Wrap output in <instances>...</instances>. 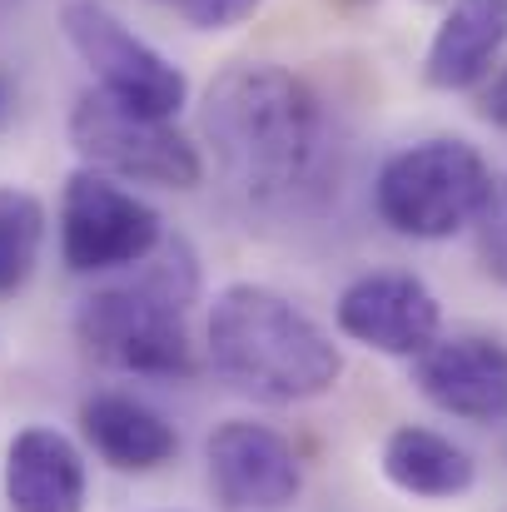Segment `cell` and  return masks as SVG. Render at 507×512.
<instances>
[{"mask_svg":"<svg viewBox=\"0 0 507 512\" xmlns=\"http://www.w3.org/2000/svg\"><path fill=\"white\" fill-rule=\"evenodd\" d=\"M199 130L214 150L224 184L249 209H289L324 174V105L284 65L244 60L219 70L204 90Z\"/></svg>","mask_w":507,"mask_h":512,"instance_id":"cell-1","label":"cell"},{"mask_svg":"<svg viewBox=\"0 0 507 512\" xmlns=\"http://www.w3.org/2000/svg\"><path fill=\"white\" fill-rule=\"evenodd\" d=\"M214 373L259 403H304L329 393L343 373L338 343L284 294L264 284H229L209 309Z\"/></svg>","mask_w":507,"mask_h":512,"instance_id":"cell-2","label":"cell"},{"mask_svg":"<svg viewBox=\"0 0 507 512\" xmlns=\"http://www.w3.org/2000/svg\"><path fill=\"white\" fill-rule=\"evenodd\" d=\"M199 294V264L184 239H165L135 284L100 289L80 304L75 334L90 358L140 378H189L199 368L189 343V304Z\"/></svg>","mask_w":507,"mask_h":512,"instance_id":"cell-3","label":"cell"},{"mask_svg":"<svg viewBox=\"0 0 507 512\" xmlns=\"http://www.w3.org/2000/svg\"><path fill=\"white\" fill-rule=\"evenodd\" d=\"M493 189L488 160L468 140H418L398 150L373 184L378 219L403 239H453L468 229Z\"/></svg>","mask_w":507,"mask_h":512,"instance_id":"cell-4","label":"cell"},{"mask_svg":"<svg viewBox=\"0 0 507 512\" xmlns=\"http://www.w3.org/2000/svg\"><path fill=\"white\" fill-rule=\"evenodd\" d=\"M70 145L80 160L100 174L130 179V184H160V189H194L204 179L199 150L174 130V120L140 115L105 90H90L70 110Z\"/></svg>","mask_w":507,"mask_h":512,"instance_id":"cell-5","label":"cell"},{"mask_svg":"<svg viewBox=\"0 0 507 512\" xmlns=\"http://www.w3.org/2000/svg\"><path fill=\"white\" fill-rule=\"evenodd\" d=\"M165 244V219L155 204L115 184V174L75 170L60 194V254L75 274L135 269Z\"/></svg>","mask_w":507,"mask_h":512,"instance_id":"cell-6","label":"cell"},{"mask_svg":"<svg viewBox=\"0 0 507 512\" xmlns=\"http://www.w3.org/2000/svg\"><path fill=\"white\" fill-rule=\"evenodd\" d=\"M65 40L75 45V55L90 65V75L100 80V90L140 115H160L174 120L189 100V80L179 65H169L155 45H145L110 5L100 0H70L60 10Z\"/></svg>","mask_w":507,"mask_h":512,"instance_id":"cell-7","label":"cell"},{"mask_svg":"<svg viewBox=\"0 0 507 512\" xmlns=\"http://www.w3.org/2000/svg\"><path fill=\"white\" fill-rule=\"evenodd\" d=\"M209 483L219 493V503L234 512H279L289 508L304 488V468L299 453L289 448V438H279L264 423L249 418H229L209 433Z\"/></svg>","mask_w":507,"mask_h":512,"instance_id":"cell-8","label":"cell"},{"mask_svg":"<svg viewBox=\"0 0 507 512\" xmlns=\"http://www.w3.org/2000/svg\"><path fill=\"white\" fill-rule=\"evenodd\" d=\"M334 319L353 343L388 353V358H418L443 329V309L433 289L418 274H398V269L353 279L338 294Z\"/></svg>","mask_w":507,"mask_h":512,"instance_id":"cell-9","label":"cell"},{"mask_svg":"<svg viewBox=\"0 0 507 512\" xmlns=\"http://www.w3.org/2000/svg\"><path fill=\"white\" fill-rule=\"evenodd\" d=\"M418 393L463 418V423H503L507 418V343L483 334L433 339L413 358Z\"/></svg>","mask_w":507,"mask_h":512,"instance_id":"cell-10","label":"cell"},{"mask_svg":"<svg viewBox=\"0 0 507 512\" xmlns=\"http://www.w3.org/2000/svg\"><path fill=\"white\" fill-rule=\"evenodd\" d=\"M10 512H85V458L55 428H20L5 448Z\"/></svg>","mask_w":507,"mask_h":512,"instance_id":"cell-11","label":"cell"},{"mask_svg":"<svg viewBox=\"0 0 507 512\" xmlns=\"http://www.w3.org/2000/svg\"><path fill=\"white\" fill-rule=\"evenodd\" d=\"M507 45V0H453L423 55L433 90H478Z\"/></svg>","mask_w":507,"mask_h":512,"instance_id":"cell-12","label":"cell"},{"mask_svg":"<svg viewBox=\"0 0 507 512\" xmlns=\"http://www.w3.org/2000/svg\"><path fill=\"white\" fill-rule=\"evenodd\" d=\"M80 433L120 473H155L179 453L174 428L150 403H140L130 393H95L80 408Z\"/></svg>","mask_w":507,"mask_h":512,"instance_id":"cell-13","label":"cell"},{"mask_svg":"<svg viewBox=\"0 0 507 512\" xmlns=\"http://www.w3.org/2000/svg\"><path fill=\"white\" fill-rule=\"evenodd\" d=\"M383 478L408 498L443 503V498H463L478 483V463L453 438L418 428V423H403L383 443Z\"/></svg>","mask_w":507,"mask_h":512,"instance_id":"cell-14","label":"cell"},{"mask_svg":"<svg viewBox=\"0 0 507 512\" xmlns=\"http://www.w3.org/2000/svg\"><path fill=\"white\" fill-rule=\"evenodd\" d=\"M45 244V204L25 189H0V299L25 289Z\"/></svg>","mask_w":507,"mask_h":512,"instance_id":"cell-15","label":"cell"},{"mask_svg":"<svg viewBox=\"0 0 507 512\" xmlns=\"http://www.w3.org/2000/svg\"><path fill=\"white\" fill-rule=\"evenodd\" d=\"M473 229H478V259H483L488 279H498L507 289V179H493Z\"/></svg>","mask_w":507,"mask_h":512,"instance_id":"cell-16","label":"cell"},{"mask_svg":"<svg viewBox=\"0 0 507 512\" xmlns=\"http://www.w3.org/2000/svg\"><path fill=\"white\" fill-rule=\"evenodd\" d=\"M160 5H169L194 30H234V25L254 20L264 0H160Z\"/></svg>","mask_w":507,"mask_h":512,"instance_id":"cell-17","label":"cell"},{"mask_svg":"<svg viewBox=\"0 0 507 512\" xmlns=\"http://www.w3.org/2000/svg\"><path fill=\"white\" fill-rule=\"evenodd\" d=\"M478 115H483L488 125L507 130V65L483 80V90H478Z\"/></svg>","mask_w":507,"mask_h":512,"instance_id":"cell-18","label":"cell"},{"mask_svg":"<svg viewBox=\"0 0 507 512\" xmlns=\"http://www.w3.org/2000/svg\"><path fill=\"white\" fill-rule=\"evenodd\" d=\"M0 115H5V90H0Z\"/></svg>","mask_w":507,"mask_h":512,"instance_id":"cell-19","label":"cell"}]
</instances>
